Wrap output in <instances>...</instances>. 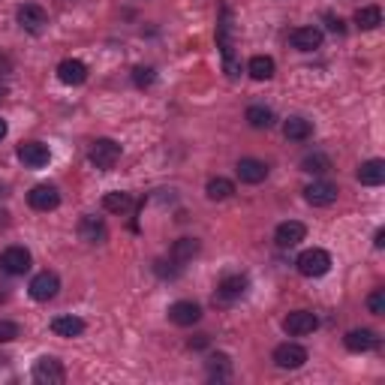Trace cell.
<instances>
[{"mask_svg": "<svg viewBox=\"0 0 385 385\" xmlns=\"http://www.w3.org/2000/svg\"><path fill=\"white\" fill-rule=\"evenodd\" d=\"M295 265L304 277H322L331 271V256H329V250H322V247H310L295 259Z\"/></svg>", "mask_w": 385, "mask_h": 385, "instance_id": "obj_1", "label": "cell"}, {"mask_svg": "<svg viewBox=\"0 0 385 385\" xmlns=\"http://www.w3.org/2000/svg\"><path fill=\"white\" fill-rule=\"evenodd\" d=\"M31 271V250L27 247H6L3 253H0V274H9V277H22Z\"/></svg>", "mask_w": 385, "mask_h": 385, "instance_id": "obj_2", "label": "cell"}, {"mask_svg": "<svg viewBox=\"0 0 385 385\" xmlns=\"http://www.w3.org/2000/svg\"><path fill=\"white\" fill-rule=\"evenodd\" d=\"M31 377H33V382H40V385H61L66 379V370H63V364L57 361L54 355H43V358L33 361Z\"/></svg>", "mask_w": 385, "mask_h": 385, "instance_id": "obj_3", "label": "cell"}, {"mask_svg": "<svg viewBox=\"0 0 385 385\" xmlns=\"http://www.w3.org/2000/svg\"><path fill=\"white\" fill-rule=\"evenodd\" d=\"M88 160L93 163L96 169L109 172V169H114V163L121 160V144L114 142V139H96V142L91 144V153H88Z\"/></svg>", "mask_w": 385, "mask_h": 385, "instance_id": "obj_4", "label": "cell"}, {"mask_svg": "<svg viewBox=\"0 0 385 385\" xmlns=\"http://www.w3.org/2000/svg\"><path fill=\"white\" fill-rule=\"evenodd\" d=\"M27 292H31L33 301H52V298L61 292V277L54 271H40L27 286Z\"/></svg>", "mask_w": 385, "mask_h": 385, "instance_id": "obj_5", "label": "cell"}, {"mask_svg": "<svg viewBox=\"0 0 385 385\" xmlns=\"http://www.w3.org/2000/svg\"><path fill=\"white\" fill-rule=\"evenodd\" d=\"M247 286H250V280H247L244 274H226L223 280L217 283L214 301H220V304H232V301H238V298L247 292Z\"/></svg>", "mask_w": 385, "mask_h": 385, "instance_id": "obj_6", "label": "cell"}, {"mask_svg": "<svg viewBox=\"0 0 385 385\" xmlns=\"http://www.w3.org/2000/svg\"><path fill=\"white\" fill-rule=\"evenodd\" d=\"M316 329H319V319H316V313H310V310H292L283 319V331L292 334V337L313 334Z\"/></svg>", "mask_w": 385, "mask_h": 385, "instance_id": "obj_7", "label": "cell"}, {"mask_svg": "<svg viewBox=\"0 0 385 385\" xmlns=\"http://www.w3.org/2000/svg\"><path fill=\"white\" fill-rule=\"evenodd\" d=\"M304 361H307V349L298 343H280L274 349V364L280 370H298L304 368Z\"/></svg>", "mask_w": 385, "mask_h": 385, "instance_id": "obj_8", "label": "cell"}, {"mask_svg": "<svg viewBox=\"0 0 385 385\" xmlns=\"http://www.w3.org/2000/svg\"><path fill=\"white\" fill-rule=\"evenodd\" d=\"M18 160H22L27 169H43V166H48V160H52V151H48V144H43V142H22L18 144Z\"/></svg>", "mask_w": 385, "mask_h": 385, "instance_id": "obj_9", "label": "cell"}, {"mask_svg": "<svg viewBox=\"0 0 385 385\" xmlns=\"http://www.w3.org/2000/svg\"><path fill=\"white\" fill-rule=\"evenodd\" d=\"M337 196H340V190H337V184H331V181H313V184L304 190V199L310 202L313 208H329L337 202Z\"/></svg>", "mask_w": 385, "mask_h": 385, "instance_id": "obj_10", "label": "cell"}, {"mask_svg": "<svg viewBox=\"0 0 385 385\" xmlns=\"http://www.w3.org/2000/svg\"><path fill=\"white\" fill-rule=\"evenodd\" d=\"M27 205L33 211H54L61 205V192H57L54 184H36L31 192H27Z\"/></svg>", "mask_w": 385, "mask_h": 385, "instance_id": "obj_11", "label": "cell"}, {"mask_svg": "<svg viewBox=\"0 0 385 385\" xmlns=\"http://www.w3.org/2000/svg\"><path fill=\"white\" fill-rule=\"evenodd\" d=\"M18 24L24 27V31H31V33H40L43 27L48 24V13L40 6V3H24V6H18Z\"/></svg>", "mask_w": 385, "mask_h": 385, "instance_id": "obj_12", "label": "cell"}, {"mask_svg": "<svg viewBox=\"0 0 385 385\" xmlns=\"http://www.w3.org/2000/svg\"><path fill=\"white\" fill-rule=\"evenodd\" d=\"M202 319V307L196 301H175L169 307V322L181 325V329H187V325H196Z\"/></svg>", "mask_w": 385, "mask_h": 385, "instance_id": "obj_13", "label": "cell"}, {"mask_svg": "<svg viewBox=\"0 0 385 385\" xmlns=\"http://www.w3.org/2000/svg\"><path fill=\"white\" fill-rule=\"evenodd\" d=\"M304 238H307V226L298 223V220H286V223H280L274 229L277 247H295V244H301Z\"/></svg>", "mask_w": 385, "mask_h": 385, "instance_id": "obj_14", "label": "cell"}, {"mask_svg": "<svg viewBox=\"0 0 385 385\" xmlns=\"http://www.w3.org/2000/svg\"><path fill=\"white\" fill-rule=\"evenodd\" d=\"M289 43L298 52H316V48L322 45V31L319 27H295L292 33H289Z\"/></svg>", "mask_w": 385, "mask_h": 385, "instance_id": "obj_15", "label": "cell"}, {"mask_svg": "<svg viewBox=\"0 0 385 385\" xmlns=\"http://www.w3.org/2000/svg\"><path fill=\"white\" fill-rule=\"evenodd\" d=\"M238 178L244 181V184H262V181L268 178V166L262 160H253V157H244V160H238Z\"/></svg>", "mask_w": 385, "mask_h": 385, "instance_id": "obj_16", "label": "cell"}, {"mask_svg": "<svg viewBox=\"0 0 385 385\" xmlns=\"http://www.w3.org/2000/svg\"><path fill=\"white\" fill-rule=\"evenodd\" d=\"M343 343H346V349L349 352H370V349H377L379 346V337L377 331H370V329H355L343 337Z\"/></svg>", "mask_w": 385, "mask_h": 385, "instance_id": "obj_17", "label": "cell"}, {"mask_svg": "<svg viewBox=\"0 0 385 385\" xmlns=\"http://www.w3.org/2000/svg\"><path fill=\"white\" fill-rule=\"evenodd\" d=\"M57 79L63 84H84L88 82V66L75 57H66V61L57 63Z\"/></svg>", "mask_w": 385, "mask_h": 385, "instance_id": "obj_18", "label": "cell"}, {"mask_svg": "<svg viewBox=\"0 0 385 385\" xmlns=\"http://www.w3.org/2000/svg\"><path fill=\"white\" fill-rule=\"evenodd\" d=\"M79 238L88 241V244H103V241L109 238V229H105L103 220L88 214V217H82V223H79Z\"/></svg>", "mask_w": 385, "mask_h": 385, "instance_id": "obj_19", "label": "cell"}, {"mask_svg": "<svg viewBox=\"0 0 385 385\" xmlns=\"http://www.w3.org/2000/svg\"><path fill=\"white\" fill-rule=\"evenodd\" d=\"M355 175H358V181L364 187H379L385 181V163L382 160H368V163H361Z\"/></svg>", "mask_w": 385, "mask_h": 385, "instance_id": "obj_20", "label": "cell"}, {"mask_svg": "<svg viewBox=\"0 0 385 385\" xmlns=\"http://www.w3.org/2000/svg\"><path fill=\"white\" fill-rule=\"evenodd\" d=\"M196 253H199V241L196 238H181V241H175V247H172L169 259L175 265L184 268L187 262H192V256H196Z\"/></svg>", "mask_w": 385, "mask_h": 385, "instance_id": "obj_21", "label": "cell"}, {"mask_svg": "<svg viewBox=\"0 0 385 385\" xmlns=\"http://www.w3.org/2000/svg\"><path fill=\"white\" fill-rule=\"evenodd\" d=\"M52 331L57 337H79L84 334V319H79V316H54Z\"/></svg>", "mask_w": 385, "mask_h": 385, "instance_id": "obj_22", "label": "cell"}, {"mask_svg": "<svg viewBox=\"0 0 385 385\" xmlns=\"http://www.w3.org/2000/svg\"><path fill=\"white\" fill-rule=\"evenodd\" d=\"M274 57H268V54H256V57H250V63H247V73L253 75L256 82H268V79H274Z\"/></svg>", "mask_w": 385, "mask_h": 385, "instance_id": "obj_23", "label": "cell"}, {"mask_svg": "<svg viewBox=\"0 0 385 385\" xmlns=\"http://www.w3.org/2000/svg\"><path fill=\"white\" fill-rule=\"evenodd\" d=\"M283 136L289 142H307L313 136V123L307 121V118H289L283 123Z\"/></svg>", "mask_w": 385, "mask_h": 385, "instance_id": "obj_24", "label": "cell"}, {"mask_svg": "<svg viewBox=\"0 0 385 385\" xmlns=\"http://www.w3.org/2000/svg\"><path fill=\"white\" fill-rule=\"evenodd\" d=\"M133 196L130 192H121V190H114V192H105L103 196V208L109 211V214H127V211H133Z\"/></svg>", "mask_w": 385, "mask_h": 385, "instance_id": "obj_25", "label": "cell"}, {"mask_svg": "<svg viewBox=\"0 0 385 385\" xmlns=\"http://www.w3.org/2000/svg\"><path fill=\"white\" fill-rule=\"evenodd\" d=\"M355 24H358L361 31H377L382 24V9L379 6H361L358 13H355Z\"/></svg>", "mask_w": 385, "mask_h": 385, "instance_id": "obj_26", "label": "cell"}, {"mask_svg": "<svg viewBox=\"0 0 385 385\" xmlns=\"http://www.w3.org/2000/svg\"><path fill=\"white\" fill-rule=\"evenodd\" d=\"M232 192H235V184L229 178H211L208 187H205V196L211 202H223V199L232 196Z\"/></svg>", "mask_w": 385, "mask_h": 385, "instance_id": "obj_27", "label": "cell"}, {"mask_svg": "<svg viewBox=\"0 0 385 385\" xmlns=\"http://www.w3.org/2000/svg\"><path fill=\"white\" fill-rule=\"evenodd\" d=\"M247 123L256 130H268L274 123V112L265 109V105H250L247 109Z\"/></svg>", "mask_w": 385, "mask_h": 385, "instance_id": "obj_28", "label": "cell"}, {"mask_svg": "<svg viewBox=\"0 0 385 385\" xmlns=\"http://www.w3.org/2000/svg\"><path fill=\"white\" fill-rule=\"evenodd\" d=\"M301 172H310V175H325L331 172V160L325 153H307L301 160Z\"/></svg>", "mask_w": 385, "mask_h": 385, "instance_id": "obj_29", "label": "cell"}, {"mask_svg": "<svg viewBox=\"0 0 385 385\" xmlns=\"http://www.w3.org/2000/svg\"><path fill=\"white\" fill-rule=\"evenodd\" d=\"M229 370H232V364H229V355L217 352V355H211V358H208V377L211 379H226Z\"/></svg>", "mask_w": 385, "mask_h": 385, "instance_id": "obj_30", "label": "cell"}, {"mask_svg": "<svg viewBox=\"0 0 385 385\" xmlns=\"http://www.w3.org/2000/svg\"><path fill=\"white\" fill-rule=\"evenodd\" d=\"M133 82H136V88H151L157 82V73H153V66H136L133 70Z\"/></svg>", "mask_w": 385, "mask_h": 385, "instance_id": "obj_31", "label": "cell"}, {"mask_svg": "<svg viewBox=\"0 0 385 385\" xmlns=\"http://www.w3.org/2000/svg\"><path fill=\"white\" fill-rule=\"evenodd\" d=\"M368 310L373 316H382L385 313V289H373V292L368 295Z\"/></svg>", "mask_w": 385, "mask_h": 385, "instance_id": "obj_32", "label": "cell"}, {"mask_svg": "<svg viewBox=\"0 0 385 385\" xmlns=\"http://www.w3.org/2000/svg\"><path fill=\"white\" fill-rule=\"evenodd\" d=\"M22 337V329H18L15 322H9V319H0V343H13Z\"/></svg>", "mask_w": 385, "mask_h": 385, "instance_id": "obj_33", "label": "cell"}, {"mask_svg": "<svg viewBox=\"0 0 385 385\" xmlns=\"http://www.w3.org/2000/svg\"><path fill=\"white\" fill-rule=\"evenodd\" d=\"M208 346V334H196V340H190V349H202Z\"/></svg>", "mask_w": 385, "mask_h": 385, "instance_id": "obj_34", "label": "cell"}, {"mask_svg": "<svg viewBox=\"0 0 385 385\" xmlns=\"http://www.w3.org/2000/svg\"><path fill=\"white\" fill-rule=\"evenodd\" d=\"M373 247H377V250L385 247V229H377V235H373Z\"/></svg>", "mask_w": 385, "mask_h": 385, "instance_id": "obj_35", "label": "cell"}, {"mask_svg": "<svg viewBox=\"0 0 385 385\" xmlns=\"http://www.w3.org/2000/svg\"><path fill=\"white\" fill-rule=\"evenodd\" d=\"M329 27L334 33H343V22H340V18H334V15H329Z\"/></svg>", "mask_w": 385, "mask_h": 385, "instance_id": "obj_36", "label": "cell"}, {"mask_svg": "<svg viewBox=\"0 0 385 385\" xmlns=\"http://www.w3.org/2000/svg\"><path fill=\"white\" fill-rule=\"evenodd\" d=\"M6 133H9V127H6V121H3V118H0V142H3V139H6Z\"/></svg>", "mask_w": 385, "mask_h": 385, "instance_id": "obj_37", "label": "cell"}, {"mask_svg": "<svg viewBox=\"0 0 385 385\" xmlns=\"http://www.w3.org/2000/svg\"><path fill=\"white\" fill-rule=\"evenodd\" d=\"M6 196V184H0V199H3Z\"/></svg>", "mask_w": 385, "mask_h": 385, "instance_id": "obj_38", "label": "cell"}, {"mask_svg": "<svg viewBox=\"0 0 385 385\" xmlns=\"http://www.w3.org/2000/svg\"><path fill=\"white\" fill-rule=\"evenodd\" d=\"M3 96H6V88H3V84H0V100H3Z\"/></svg>", "mask_w": 385, "mask_h": 385, "instance_id": "obj_39", "label": "cell"}, {"mask_svg": "<svg viewBox=\"0 0 385 385\" xmlns=\"http://www.w3.org/2000/svg\"><path fill=\"white\" fill-rule=\"evenodd\" d=\"M0 289H3V286H0ZM0 301H6V292H0Z\"/></svg>", "mask_w": 385, "mask_h": 385, "instance_id": "obj_40", "label": "cell"}]
</instances>
